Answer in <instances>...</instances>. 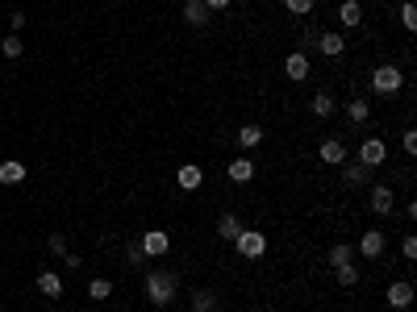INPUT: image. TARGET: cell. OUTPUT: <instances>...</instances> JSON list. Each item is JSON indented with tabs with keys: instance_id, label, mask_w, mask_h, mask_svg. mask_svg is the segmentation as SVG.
Here are the masks:
<instances>
[{
	"instance_id": "obj_27",
	"label": "cell",
	"mask_w": 417,
	"mask_h": 312,
	"mask_svg": "<svg viewBox=\"0 0 417 312\" xmlns=\"http://www.w3.org/2000/svg\"><path fill=\"white\" fill-rule=\"evenodd\" d=\"M88 296H92L96 304L109 300V296H113V283H109V279H88Z\"/></svg>"
},
{
	"instance_id": "obj_28",
	"label": "cell",
	"mask_w": 417,
	"mask_h": 312,
	"mask_svg": "<svg viewBox=\"0 0 417 312\" xmlns=\"http://www.w3.org/2000/svg\"><path fill=\"white\" fill-rule=\"evenodd\" d=\"M401 25H405L409 34L417 30V4H413V0H405V4H401Z\"/></svg>"
},
{
	"instance_id": "obj_2",
	"label": "cell",
	"mask_w": 417,
	"mask_h": 312,
	"mask_svg": "<svg viewBox=\"0 0 417 312\" xmlns=\"http://www.w3.org/2000/svg\"><path fill=\"white\" fill-rule=\"evenodd\" d=\"M401 88H405V75H401V67H397V63H380V67L371 71V92H375V96L392 100Z\"/></svg>"
},
{
	"instance_id": "obj_3",
	"label": "cell",
	"mask_w": 417,
	"mask_h": 312,
	"mask_svg": "<svg viewBox=\"0 0 417 312\" xmlns=\"http://www.w3.org/2000/svg\"><path fill=\"white\" fill-rule=\"evenodd\" d=\"M234 250H238V258H263L267 254V233L263 229H242L238 237H234Z\"/></svg>"
},
{
	"instance_id": "obj_32",
	"label": "cell",
	"mask_w": 417,
	"mask_h": 312,
	"mask_svg": "<svg viewBox=\"0 0 417 312\" xmlns=\"http://www.w3.org/2000/svg\"><path fill=\"white\" fill-rule=\"evenodd\" d=\"M50 250H54V254H67V237H63V233H50Z\"/></svg>"
},
{
	"instance_id": "obj_1",
	"label": "cell",
	"mask_w": 417,
	"mask_h": 312,
	"mask_svg": "<svg viewBox=\"0 0 417 312\" xmlns=\"http://www.w3.org/2000/svg\"><path fill=\"white\" fill-rule=\"evenodd\" d=\"M176 296H180V275H176V270H150V275H146V300H150V304L167 308Z\"/></svg>"
},
{
	"instance_id": "obj_7",
	"label": "cell",
	"mask_w": 417,
	"mask_h": 312,
	"mask_svg": "<svg viewBox=\"0 0 417 312\" xmlns=\"http://www.w3.org/2000/svg\"><path fill=\"white\" fill-rule=\"evenodd\" d=\"M284 75H288L292 84H305V80H309V54H305V50H292V54L284 58Z\"/></svg>"
},
{
	"instance_id": "obj_4",
	"label": "cell",
	"mask_w": 417,
	"mask_h": 312,
	"mask_svg": "<svg viewBox=\"0 0 417 312\" xmlns=\"http://www.w3.org/2000/svg\"><path fill=\"white\" fill-rule=\"evenodd\" d=\"M138 246H142L146 258H163V254L171 250V233H167V229H146L138 237Z\"/></svg>"
},
{
	"instance_id": "obj_25",
	"label": "cell",
	"mask_w": 417,
	"mask_h": 312,
	"mask_svg": "<svg viewBox=\"0 0 417 312\" xmlns=\"http://www.w3.org/2000/svg\"><path fill=\"white\" fill-rule=\"evenodd\" d=\"M334 279H338V287H355V283H359V267H355V263L334 267Z\"/></svg>"
},
{
	"instance_id": "obj_21",
	"label": "cell",
	"mask_w": 417,
	"mask_h": 312,
	"mask_svg": "<svg viewBox=\"0 0 417 312\" xmlns=\"http://www.w3.org/2000/svg\"><path fill=\"white\" fill-rule=\"evenodd\" d=\"M346 117H351L355 125H363V121H371V104L363 100V96H355V100L346 104Z\"/></svg>"
},
{
	"instance_id": "obj_23",
	"label": "cell",
	"mask_w": 417,
	"mask_h": 312,
	"mask_svg": "<svg viewBox=\"0 0 417 312\" xmlns=\"http://www.w3.org/2000/svg\"><path fill=\"white\" fill-rule=\"evenodd\" d=\"M238 233H242V221H238L234 213H226V217L217 221V237H222V242H234Z\"/></svg>"
},
{
	"instance_id": "obj_35",
	"label": "cell",
	"mask_w": 417,
	"mask_h": 312,
	"mask_svg": "<svg viewBox=\"0 0 417 312\" xmlns=\"http://www.w3.org/2000/svg\"><path fill=\"white\" fill-rule=\"evenodd\" d=\"M234 0H205V8H209V13H217V8H230Z\"/></svg>"
},
{
	"instance_id": "obj_29",
	"label": "cell",
	"mask_w": 417,
	"mask_h": 312,
	"mask_svg": "<svg viewBox=\"0 0 417 312\" xmlns=\"http://www.w3.org/2000/svg\"><path fill=\"white\" fill-rule=\"evenodd\" d=\"M284 8H288L292 17H309V13H313V0H284Z\"/></svg>"
},
{
	"instance_id": "obj_31",
	"label": "cell",
	"mask_w": 417,
	"mask_h": 312,
	"mask_svg": "<svg viewBox=\"0 0 417 312\" xmlns=\"http://www.w3.org/2000/svg\"><path fill=\"white\" fill-rule=\"evenodd\" d=\"M126 263H146V254H142L138 242H130V246H126Z\"/></svg>"
},
{
	"instance_id": "obj_9",
	"label": "cell",
	"mask_w": 417,
	"mask_h": 312,
	"mask_svg": "<svg viewBox=\"0 0 417 312\" xmlns=\"http://www.w3.org/2000/svg\"><path fill=\"white\" fill-rule=\"evenodd\" d=\"M384 300H388L392 308H409V304H413V283H409V279H397V283H388Z\"/></svg>"
},
{
	"instance_id": "obj_26",
	"label": "cell",
	"mask_w": 417,
	"mask_h": 312,
	"mask_svg": "<svg viewBox=\"0 0 417 312\" xmlns=\"http://www.w3.org/2000/svg\"><path fill=\"white\" fill-rule=\"evenodd\" d=\"M192 312H217V296L213 292H192Z\"/></svg>"
},
{
	"instance_id": "obj_6",
	"label": "cell",
	"mask_w": 417,
	"mask_h": 312,
	"mask_svg": "<svg viewBox=\"0 0 417 312\" xmlns=\"http://www.w3.org/2000/svg\"><path fill=\"white\" fill-rule=\"evenodd\" d=\"M384 250H388V237H384V229H368V233L359 237V250H355V254H359V258H380Z\"/></svg>"
},
{
	"instance_id": "obj_24",
	"label": "cell",
	"mask_w": 417,
	"mask_h": 312,
	"mask_svg": "<svg viewBox=\"0 0 417 312\" xmlns=\"http://www.w3.org/2000/svg\"><path fill=\"white\" fill-rule=\"evenodd\" d=\"M0 54H4V58H21V54H25V42H21V34H8V38L0 42Z\"/></svg>"
},
{
	"instance_id": "obj_13",
	"label": "cell",
	"mask_w": 417,
	"mask_h": 312,
	"mask_svg": "<svg viewBox=\"0 0 417 312\" xmlns=\"http://www.w3.org/2000/svg\"><path fill=\"white\" fill-rule=\"evenodd\" d=\"M342 179H346L351 187H368V183H371V167H363L359 158H355V163L346 158V163H342Z\"/></svg>"
},
{
	"instance_id": "obj_19",
	"label": "cell",
	"mask_w": 417,
	"mask_h": 312,
	"mask_svg": "<svg viewBox=\"0 0 417 312\" xmlns=\"http://www.w3.org/2000/svg\"><path fill=\"white\" fill-rule=\"evenodd\" d=\"M309 108H313V117H322V121H330L338 104H334V96H330V92H318V96L309 100Z\"/></svg>"
},
{
	"instance_id": "obj_30",
	"label": "cell",
	"mask_w": 417,
	"mask_h": 312,
	"mask_svg": "<svg viewBox=\"0 0 417 312\" xmlns=\"http://www.w3.org/2000/svg\"><path fill=\"white\" fill-rule=\"evenodd\" d=\"M401 254H405L409 263L417 258V237H413V233H405V242H401Z\"/></svg>"
},
{
	"instance_id": "obj_15",
	"label": "cell",
	"mask_w": 417,
	"mask_h": 312,
	"mask_svg": "<svg viewBox=\"0 0 417 312\" xmlns=\"http://www.w3.org/2000/svg\"><path fill=\"white\" fill-rule=\"evenodd\" d=\"M325 263H330V267H346V263H355V246H351V242H334V246L325 250Z\"/></svg>"
},
{
	"instance_id": "obj_5",
	"label": "cell",
	"mask_w": 417,
	"mask_h": 312,
	"mask_svg": "<svg viewBox=\"0 0 417 312\" xmlns=\"http://www.w3.org/2000/svg\"><path fill=\"white\" fill-rule=\"evenodd\" d=\"M384 158H388V146H384V137H368V142H359V163L363 167H384Z\"/></svg>"
},
{
	"instance_id": "obj_16",
	"label": "cell",
	"mask_w": 417,
	"mask_h": 312,
	"mask_svg": "<svg viewBox=\"0 0 417 312\" xmlns=\"http://www.w3.org/2000/svg\"><path fill=\"white\" fill-rule=\"evenodd\" d=\"M176 183H180V187H184V192H196V187H200V183H205V171H200V167H196V163H184V167H180V171H176Z\"/></svg>"
},
{
	"instance_id": "obj_37",
	"label": "cell",
	"mask_w": 417,
	"mask_h": 312,
	"mask_svg": "<svg viewBox=\"0 0 417 312\" xmlns=\"http://www.w3.org/2000/svg\"><path fill=\"white\" fill-rule=\"evenodd\" d=\"M259 4H267V0H259Z\"/></svg>"
},
{
	"instance_id": "obj_17",
	"label": "cell",
	"mask_w": 417,
	"mask_h": 312,
	"mask_svg": "<svg viewBox=\"0 0 417 312\" xmlns=\"http://www.w3.org/2000/svg\"><path fill=\"white\" fill-rule=\"evenodd\" d=\"M184 21L188 25H209V8H205V0H184Z\"/></svg>"
},
{
	"instance_id": "obj_20",
	"label": "cell",
	"mask_w": 417,
	"mask_h": 312,
	"mask_svg": "<svg viewBox=\"0 0 417 312\" xmlns=\"http://www.w3.org/2000/svg\"><path fill=\"white\" fill-rule=\"evenodd\" d=\"M226 171H230L234 183H250V179H255V163H250V158H234Z\"/></svg>"
},
{
	"instance_id": "obj_11",
	"label": "cell",
	"mask_w": 417,
	"mask_h": 312,
	"mask_svg": "<svg viewBox=\"0 0 417 312\" xmlns=\"http://www.w3.org/2000/svg\"><path fill=\"white\" fill-rule=\"evenodd\" d=\"M318 50H322L325 58H338V54L346 50V34H338V30H325V34H318Z\"/></svg>"
},
{
	"instance_id": "obj_36",
	"label": "cell",
	"mask_w": 417,
	"mask_h": 312,
	"mask_svg": "<svg viewBox=\"0 0 417 312\" xmlns=\"http://www.w3.org/2000/svg\"><path fill=\"white\" fill-rule=\"evenodd\" d=\"M0 270H4V258H0Z\"/></svg>"
},
{
	"instance_id": "obj_18",
	"label": "cell",
	"mask_w": 417,
	"mask_h": 312,
	"mask_svg": "<svg viewBox=\"0 0 417 312\" xmlns=\"http://www.w3.org/2000/svg\"><path fill=\"white\" fill-rule=\"evenodd\" d=\"M21 179H25V163H17V158L0 163V183H4V187H13V183H21Z\"/></svg>"
},
{
	"instance_id": "obj_22",
	"label": "cell",
	"mask_w": 417,
	"mask_h": 312,
	"mask_svg": "<svg viewBox=\"0 0 417 312\" xmlns=\"http://www.w3.org/2000/svg\"><path fill=\"white\" fill-rule=\"evenodd\" d=\"M259 142H263V125H242V130H238V146H242V150H255Z\"/></svg>"
},
{
	"instance_id": "obj_38",
	"label": "cell",
	"mask_w": 417,
	"mask_h": 312,
	"mask_svg": "<svg viewBox=\"0 0 417 312\" xmlns=\"http://www.w3.org/2000/svg\"><path fill=\"white\" fill-rule=\"evenodd\" d=\"M267 312H276V308H267Z\"/></svg>"
},
{
	"instance_id": "obj_8",
	"label": "cell",
	"mask_w": 417,
	"mask_h": 312,
	"mask_svg": "<svg viewBox=\"0 0 417 312\" xmlns=\"http://www.w3.org/2000/svg\"><path fill=\"white\" fill-rule=\"evenodd\" d=\"M318 158H322L325 167H342V163H346V146H342V137H325L322 146H318Z\"/></svg>"
},
{
	"instance_id": "obj_14",
	"label": "cell",
	"mask_w": 417,
	"mask_h": 312,
	"mask_svg": "<svg viewBox=\"0 0 417 312\" xmlns=\"http://www.w3.org/2000/svg\"><path fill=\"white\" fill-rule=\"evenodd\" d=\"M34 283H38V292H42L47 300H59V296H63V279H59V270H38Z\"/></svg>"
},
{
	"instance_id": "obj_34",
	"label": "cell",
	"mask_w": 417,
	"mask_h": 312,
	"mask_svg": "<svg viewBox=\"0 0 417 312\" xmlns=\"http://www.w3.org/2000/svg\"><path fill=\"white\" fill-rule=\"evenodd\" d=\"M21 30H25V13L17 8V13H13V34H21Z\"/></svg>"
},
{
	"instance_id": "obj_33",
	"label": "cell",
	"mask_w": 417,
	"mask_h": 312,
	"mask_svg": "<svg viewBox=\"0 0 417 312\" xmlns=\"http://www.w3.org/2000/svg\"><path fill=\"white\" fill-rule=\"evenodd\" d=\"M401 146H405V154H417V134H413V130H405V137H401Z\"/></svg>"
},
{
	"instance_id": "obj_10",
	"label": "cell",
	"mask_w": 417,
	"mask_h": 312,
	"mask_svg": "<svg viewBox=\"0 0 417 312\" xmlns=\"http://www.w3.org/2000/svg\"><path fill=\"white\" fill-rule=\"evenodd\" d=\"M371 213H375V217H388V213H392V187H388V183H371Z\"/></svg>"
},
{
	"instance_id": "obj_12",
	"label": "cell",
	"mask_w": 417,
	"mask_h": 312,
	"mask_svg": "<svg viewBox=\"0 0 417 312\" xmlns=\"http://www.w3.org/2000/svg\"><path fill=\"white\" fill-rule=\"evenodd\" d=\"M338 21H342V30H359L363 25V4L359 0H342L338 4Z\"/></svg>"
}]
</instances>
